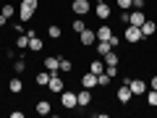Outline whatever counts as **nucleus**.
Returning <instances> with one entry per match:
<instances>
[{"label": "nucleus", "instance_id": "f257e3e1", "mask_svg": "<svg viewBox=\"0 0 157 118\" xmlns=\"http://www.w3.org/2000/svg\"><path fill=\"white\" fill-rule=\"evenodd\" d=\"M60 105L66 108V110H76L78 108V95L73 89H63L60 92Z\"/></svg>", "mask_w": 157, "mask_h": 118}, {"label": "nucleus", "instance_id": "f03ea898", "mask_svg": "<svg viewBox=\"0 0 157 118\" xmlns=\"http://www.w3.org/2000/svg\"><path fill=\"white\" fill-rule=\"evenodd\" d=\"M123 39L128 42V45H139L141 39V26H131V24H126V29H123Z\"/></svg>", "mask_w": 157, "mask_h": 118}, {"label": "nucleus", "instance_id": "7ed1b4c3", "mask_svg": "<svg viewBox=\"0 0 157 118\" xmlns=\"http://www.w3.org/2000/svg\"><path fill=\"white\" fill-rule=\"evenodd\" d=\"M94 11V16L100 18V21H107V18L113 16V8H110V3H105V0H97V6L92 8Z\"/></svg>", "mask_w": 157, "mask_h": 118}, {"label": "nucleus", "instance_id": "20e7f679", "mask_svg": "<svg viewBox=\"0 0 157 118\" xmlns=\"http://www.w3.org/2000/svg\"><path fill=\"white\" fill-rule=\"evenodd\" d=\"M94 42H97V32H94L92 26H86L84 32L78 34V45H81V47H92Z\"/></svg>", "mask_w": 157, "mask_h": 118}, {"label": "nucleus", "instance_id": "39448f33", "mask_svg": "<svg viewBox=\"0 0 157 118\" xmlns=\"http://www.w3.org/2000/svg\"><path fill=\"white\" fill-rule=\"evenodd\" d=\"M63 89H66V81H63L58 73H50V81H47V92H52V95H60Z\"/></svg>", "mask_w": 157, "mask_h": 118}, {"label": "nucleus", "instance_id": "423d86ee", "mask_svg": "<svg viewBox=\"0 0 157 118\" xmlns=\"http://www.w3.org/2000/svg\"><path fill=\"white\" fill-rule=\"evenodd\" d=\"M128 89L134 92V97H141V95H147L149 84H147L144 79H131V81H128Z\"/></svg>", "mask_w": 157, "mask_h": 118}, {"label": "nucleus", "instance_id": "0eeeda50", "mask_svg": "<svg viewBox=\"0 0 157 118\" xmlns=\"http://www.w3.org/2000/svg\"><path fill=\"white\" fill-rule=\"evenodd\" d=\"M115 100L121 102V105H128V102L134 100V92L128 89V84H121V87H118V92H115Z\"/></svg>", "mask_w": 157, "mask_h": 118}, {"label": "nucleus", "instance_id": "6e6552de", "mask_svg": "<svg viewBox=\"0 0 157 118\" xmlns=\"http://www.w3.org/2000/svg\"><path fill=\"white\" fill-rule=\"evenodd\" d=\"M71 11L76 13V16H86V13L92 11V3H89V0H73V3H71Z\"/></svg>", "mask_w": 157, "mask_h": 118}, {"label": "nucleus", "instance_id": "1a4fd4ad", "mask_svg": "<svg viewBox=\"0 0 157 118\" xmlns=\"http://www.w3.org/2000/svg\"><path fill=\"white\" fill-rule=\"evenodd\" d=\"M78 84H81V87H86V89H97V73H92V71L81 73V79H78Z\"/></svg>", "mask_w": 157, "mask_h": 118}, {"label": "nucleus", "instance_id": "9d476101", "mask_svg": "<svg viewBox=\"0 0 157 118\" xmlns=\"http://www.w3.org/2000/svg\"><path fill=\"white\" fill-rule=\"evenodd\" d=\"M29 50H32V53H42V50H45V45H42V39H39L37 37V32H32V29H29Z\"/></svg>", "mask_w": 157, "mask_h": 118}, {"label": "nucleus", "instance_id": "9b49d317", "mask_svg": "<svg viewBox=\"0 0 157 118\" xmlns=\"http://www.w3.org/2000/svg\"><path fill=\"white\" fill-rule=\"evenodd\" d=\"M155 32H157V21L155 18H147V21L141 24V37L149 39V37H155Z\"/></svg>", "mask_w": 157, "mask_h": 118}, {"label": "nucleus", "instance_id": "f8f14e48", "mask_svg": "<svg viewBox=\"0 0 157 118\" xmlns=\"http://www.w3.org/2000/svg\"><path fill=\"white\" fill-rule=\"evenodd\" d=\"M42 66H45L50 73H58V71H60V58H58V55H47L45 61H42Z\"/></svg>", "mask_w": 157, "mask_h": 118}, {"label": "nucleus", "instance_id": "ddd939ff", "mask_svg": "<svg viewBox=\"0 0 157 118\" xmlns=\"http://www.w3.org/2000/svg\"><path fill=\"white\" fill-rule=\"evenodd\" d=\"M144 21H147V13L144 11H136V8L128 11V24H131V26H141Z\"/></svg>", "mask_w": 157, "mask_h": 118}, {"label": "nucleus", "instance_id": "4468645a", "mask_svg": "<svg viewBox=\"0 0 157 118\" xmlns=\"http://www.w3.org/2000/svg\"><path fill=\"white\" fill-rule=\"evenodd\" d=\"M76 95H78V108H89V105H92V89L81 87V89L76 92Z\"/></svg>", "mask_w": 157, "mask_h": 118}, {"label": "nucleus", "instance_id": "2eb2a0df", "mask_svg": "<svg viewBox=\"0 0 157 118\" xmlns=\"http://www.w3.org/2000/svg\"><path fill=\"white\" fill-rule=\"evenodd\" d=\"M92 47L97 50V55H100V58H102V55H107V53L113 50V47H110V39H97V42H94Z\"/></svg>", "mask_w": 157, "mask_h": 118}, {"label": "nucleus", "instance_id": "dca6fc26", "mask_svg": "<svg viewBox=\"0 0 157 118\" xmlns=\"http://www.w3.org/2000/svg\"><path fill=\"white\" fill-rule=\"evenodd\" d=\"M8 89H11L13 95H21V92H24V81L18 79V73H16V76L11 79V81H8Z\"/></svg>", "mask_w": 157, "mask_h": 118}, {"label": "nucleus", "instance_id": "f3484780", "mask_svg": "<svg viewBox=\"0 0 157 118\" xmlns=\"http://www.w3.org/2000/svg\"><path fill=\"white\" fill-rule=\"evenodd\" d=\"M102 61H105V66H121V55H118L115 50H110L107 55H102Z\"/></svg>", "mask_w": 157, "mask_h": 118}, {"label": "nucleus", "instance_id": "a211bd4d", "mask_svg": "<svg viewBox=\"0 0 157 118\" xmlns=\"http://www.w3.org/2000/svg\"><path fill=\"white\" fill-rule=\"evenodd\" d=\"M50 113H52V105L47 100H39L37 102V116H50Z\"/></svg>", "mask_w": 157, "mask_h": 118}, {"label": "nucleus", "instance_id": "6ab92c4d", "mask_svg": "<svg viewBox=\"0 0 157 118\" xmlns=\"http://www.w3.org/2000/svg\"><path fill=\"white\" fill-rule=\"evenodd\" d=\"M34 81H37V87H47V81H50V71H39L37 76H34Z\"/></svg>", "mask_w": 157, "mask_h": 118}, {"label": "nucleus", "instance_id": "aec40b11", "mask_svg": "<svg viewBox=\"0 0 157 118\" xmlns=\"http://www.w3.org/2000/svg\"><path fill=\"white\" fill-rule=\"evenodd\" d=\"M89 71L100 76V73L105 71V61H102V58H97V61H92V63H89Z\"/></svg>", "mask_w": 157, "mask_h": 118}, {"label": "nucleus", "instance_id": "412c9836", "mask_svg": "<svg viewBox=\"0 0 157 118\" xmlns=\"http://www.w3.org/2000/svg\"><path fill=\"white\" fill-rule=\"evenodd\" d=\"M16 47H18V50H29V34L26 32L16 37Z\"/></svg>", "mask_w": 157, "mask_h": 118}, {"label": "nucleus", "instance_id": "4be33fe9", "mask_svg": "<svg viewBox=\"0 0 157 118\" xmlns=\"http://www.w3.org/2000/svg\"><path fill=\"white\" fill-rule=\"evenodd\" d=\"M47 34H50V39H60L63 37V29L58 26V24H50V26H47Z\"/></svg>", "mask_w": 157, "mask_h": 118}, {"label": "nucleus", "instance_id": "5701e85b", "mask_svg": "<svg viewBox=\"0 0 157 118\" xmlns=\"http://www.w3.org/2000/svg\"><path fill=\"white\" fill-rule=\"evenodd\" d=\"M94 32H97V39H110L113 37V29L110 26H97Z\"/></svg>", "mask_w": 157, "mask_h": 118}, {"label": "nucleus", "instance_id": "b1692460", "mask_svg": "<svg viewBox=\"0 0 157 118\" xmlns=\"http://www.w3.org/2000/svg\"><path fill=\"white\" fill-rule=\"evenodd\" d=\"M71 29H73V32H76V34H81V32H84V29H86L84 18H81V16H76V18H73V24H71Z\"/></svg>", "mask_w": 157, "mask_h": 118}, {"label": "nucleus", "instance_id": "393cba45", "mask_svg": "<svg viewBox=\"0 0 157 118\" xmlns=\"http://www.w3.org/2000/svg\"><path fill=\"white\" fill-rule=\"evenodd\" d=\"M18 8H26V11L37 13V8H39V0H21V6H18Z\"/></svg>", "mask_w": 157, "mask_h": 118}, {"label": "nucleus", "instance_id": "a878e982", "mask_svg": "<svg viewBox=\"0 0 157 118\" xmlns=\"http://www.w3.org/2000/svg\"><path fill=\"white\" fill-rule=\"evenodd\" d=\"M32 18H34L32 11H26V8H18V21H21V24H29Z\"/></svg>", "mask_w": 157, "mask_h": 118}, {"label": "nucleus", "instance_id": "bb28decb", "mask_svg": "<svg viewBox=\"0 0 157 118\" xmlns=\"http://www.w3.org/2000/svg\"><path fill=\"white\" fill-rule=\"evenodd\" d=\"M13 71L21 76V73L26 71V58H16V63H13Z\"/></svg>", "mask_w": 157, "mask_h": 118}, {"label": "nucleus", "instance_id": "cd10ccee", "mask_svg": "<svg viewBox=\"0 0 157 118\" xmlns=\"http://www.w3.org/2000/svg\"><path fill=\"white\" fill-rule=\"evenodd\" d=\"M110 81H113V76H110V73H105V71L97 76V87H110Z\"/></svg>", "mask_w": 157, "mask_h": 118}, {"label": "nucleus", "instance_id": "c85d7f7f", "mask_svg": "<svg viewBox=\"0 0 157 118\" xmlns=\"http://www.w3.org/2000/svg\"><path fill=\"white\" fill-rule=\"evenodd\" d=\"M0 13H3L8 21H11V18L16 16V6H0Z\"/></svg>", "mask_w": 157, "mask_h": 118}, {"label": "nucleus", "instance_id": "c756f323", "mask_svg": "<svg viewBox=\"0 0 157 118\" xmlns=\"http://www.w3.org/2000/svg\"><path fill=\"white\" fill-rule=\"evenodd\" d=\"M60 71L63 73H71L73 71V61H71V58H60Z\"/></svg>", "mask_w": 157, "mask_h": 118}, {"label": "nucleus", "instance_id": "7c9ffc66", "mask_svg": "<svg viewBox=\"0 0 157 118\" xmlns=\"http://www.w3.org/2000/svg\"><path fill=\"white\" fill-rule=\"evenodd\" d=\"M147 105L157 108V89H147Z\"/></svg>", "mask_w": 157, "mask_h": 118}, {"label": "nucleus", "instance_id": "2f4dec72", "mask_svg": "<svg viewBox=\"0 0 157 118\" xmlns=\"http://www.w3.org/2000/svg\"><path fill=\"white\" fill-rule=\"evenodd\" d=\"M115 3H118V8H121V11H128L134 0H115Z\"/></svg>", "mask_w": 157, "mask_h": 118}, {"label": "nucleus", "instance_id": "473e14b6", "mask_svg": "<svg viewBox=\"0 0 157 118\" xmlns=\"http://www.w3.org/2000/svg\"><path fill=\"white\" fill-rule=\"evenodd\" d=\"M131 8H136V11H144L147 3H144V0H134V3H131Z\"/></svg>", "mask_w": 157, "mask_h": 118}, {"label": "nucleus", "instance_id": "72a5a7b5", "mask_svg": "<svg viewBox=\"0 0 157 118\" xmlns=\"http://www.w3.org/2000/svg\"><path fill=\"white\" fill-rule=\"evenodd\" d=\"M110 47H113V50L121 47V37H118V34H113V37H110Z\"/></svg>", "mask_w": 157, "mask_h": 118}, {"label": "nucleus", "instance_id": "f704fd0d", "mask_svg": "<svg viewBox=\"0 0 157 118\" xmlns=\"http://www.w3.org/2000/svg\"><path fill=\"white\" fill-rule=\"evenodd\" d=\"M121 24H128V11H121Z\"/></svg>", "mask_w": 157, "mask_h": 118}, {"label": "nucleus", "instance_id": "c9c22d12", "mask_svg": "<svg viewBox=\"0 0 157 118\" xmlns=\"http://www.w3.org/2000/svg\"><path fill=\"white\" fill-rule=\"evenodd\" d=\"M149 89H157V73H155V76L149 79Z\"/></svg>", "mask_w": 157, "mask_h": 118}, {"label": "nucleus", "instance_id": "e433bc0d", "mask_svg": "<svg viewBox=\"0 0 157 118\" xmlns=\"http://www.w3.org/2000/svg\"><path fill=\"white\" fill-rule=\"evenodd\" d=\"M11 118H24V110H11Z\"/></svg>", "mask_w": 157, "mask_h": 118}, {"label": "nucleus", "instance_id": "4c0bfd02", "mask_svg": "<svg viewBox=\"0 0 157 118\" xmlns=\"http://www.w3.org/2000/svg\"><path fill=\"white\" fill-rule=\"evenodd\" d=\"M0 26H8V18L3 16V13H0Z\"/></svg>", "mask_w": 157, "mask_h": 118}, {"label": "nucleus", "instance_id": "58836bf2", "mask_svg": "<svg viewBox=\"0 0 157 118\" xmlns=\"http://www.w3.org/2000/svg\"><path fill=\"white\" fill-rule=\"evenodd\" d=\"M105 3H113V0H105Z\"/></svg>", "mask_w": 157, "mask_h": 118}, {"label": "nucleus", "instance_id": "ea45409f", "mask_svg": "<svg viewBox=\"0 0 157 118\" xmlns=\"http://www.w3.org/2000/svg\"><path fill=\"white\" fill-rule=\"evenodd\" d=\"M0 3H3V0H0Z\"/></svg>", "mask_w": 157, "mask_h": 118}]
</instances>
